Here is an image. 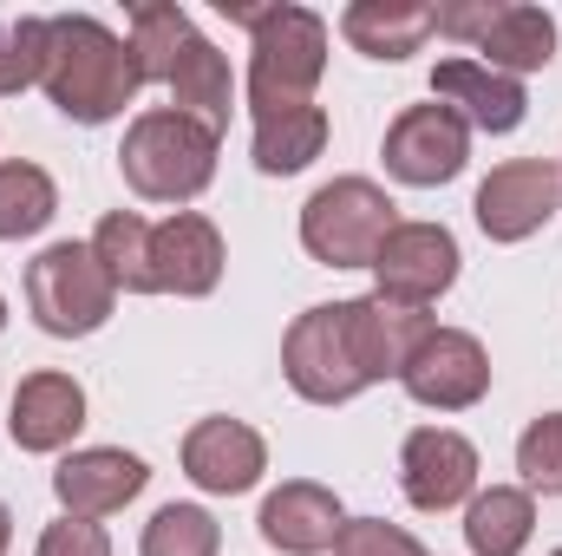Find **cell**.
<instances>
[{"label": "cell", "mask_w": 562, "mask_h": 556, "mask_svg": "<svg viewBox=\"0 0 562 556\" xmlns=\"http://www.w3.org/2000/svg\"><path fill=\"white\" fill-rule=\"evenodd\" d=\"M334 556H425V544L386 518H347L334 537Z\"/></svg>", "instance_id": "30"}, {"label": "cell", "mask_w": 562, "mask_h": 556, "mask_svg": "<svg viewBox=\"0 0 562 556\" xmlns=\"http://www.w3.org/2000/svg\"><path fill=\"white\" fill-rule=\"evenodd\" d=\"M216 551H223V524L203 504H164L144 524L138 544V556H216Z\"/></svg>", "instance_id": "27"}, {"label": "cell", "mask_w": 562, "mask_h": 556, "mask_svg": "<svg viewBox=\"0 0 562 556\" xmlns=\"http://www.w3.org/2000/svg\"><path fill=\"white\" fill-rule=\"evenodd\" d=\"M7 544H13V511L0 504V556H7Z\"/></svg>", "instance_id": "33"}, {"label": "cell", "mask_w": 562, "mask_h": 556, "mask_svg": "<svg viewBox=\"0 0 562 556\" xmlns=\"http://www.w3.org/2000/svg\"><path fill=\"white\" fill-rule=\"evenodd\" d=\"M340 314H347L353 367H360V380H367V387L400 380V374H406V360H413V347L438 327L425 308L386 301V294H353V301H340Z\"/></svg>", "instance_id": "13"}, {"label": "cell", "mask_w": 562, "mask_h": 556, "mask_svg": "<svg viewBox=\"0 0 562 556\" xmlns=\"http://www.w3.org/2000/svg\"><path fill=\"white\" fill-rule=\"evenodd\" d=\"M223 230L196 210H170L164 223H150V288L157 294H183L203 301L223 281Z\"/></svg>", "instance_id": "15"}, {"label": "cell", "mask_w": 562, "mask_h": 556, "mask_svg": "<svg viewBox=\"0 0 562 556\" xmlns=\"http://www.w3.org/2000/svg\"><path fill=\"white\" fill-rule=\"evenodd\" d=\"M340 33H347L353 53L400 66V59H413L431 40V7H413V0H353L340 13Z\"/></svg>", "instance_id": "19"}, {"label": "cell", "mask_w": 562, "mask_h": 556, "mask_svg": "<svg viewBox=\"0 0 562 556\" xmlns=\"http://www.w3.org/2000/svg\"><path fill=\"white\" fill-rule=\"evenodd\" d=\"M393 230H400V203L373 177H334L301 203V249L327 269H373Z\"/></svg>", "instance_id": "4"}, {"label": "cell", "mask_w": 562, "mask_h": 556, "mask_svg": "<svg viewBox=\"0 0 562 556\" xmlns=\"http://www.w3.org/2000/svg\"><path fill=\"white\" fill-rule=\"evenodd\" d=\"M256 524H262V544H269V551L321 556V551H334L347 511H340V498H334L327 485H314V478H288V485H276V491L262 498Z\"/></svg>", "instance_id": "17"}, {"label": "cell", "mask_w": 562, "mask_h": 556, "mask_svg": "<svg viewBox=\"0 0 562 556\" xmlns=\"http://www.w3.org/2000/svg\"><path fill=\"white\" fill-rule=\"evenodd\" d=\"M229 20L249 26V112H288V105H314V86L327 73V20L314 7H229Z\"/></svg>", "instance_id": "2"}, {"label": "cell", "mask_w": 562, "mask_h": 556, "mask_svg": "<svg viewBox=\"0 0 562 556\" xmlns=\"http://www.w3.org/2000/svg\"><path fill=\"white\" fill-rule=\"evenodd\" d=\"M477 53H484L491 73H510V79L543 73V66L557 59V13L524 7V0H504L497 20H491V33L477 40Z\"/></svg>", "instance_id": "20"}, {"label": "cell", "mask_w": 562, "mask_h": 556, "mask_svg": "<svg viewBox=\"0 0 562 556\" xmlns=\"http://www.w3.org/2000/svg\"><path fill=\"white\" fill-rule=\"evenodd\" d=\"M400 387L419 407H431V413H464V407H477L491 393V354L464 327H431L419 347H413Z\"/></svg>", "instance_id": "8"}, {"label": "cell", "mask_w": 562, "mask_h": 556, "mask_svg": "<svg viewBox=\"0 0 562 556\" xmlns=\"http://www.w3.org/2000/svg\"><path fill=\"white\" fill-rule=\"evenodd\" d=\"M249 151H256V170H262V177H294V170H307V164L327 151V112H321V105L262 112Z\"/></svg>", "instance_id": "23"}, {"label": "cell", "mask_w": 562, "mask_h": 556, "mask_svg": "<svg viewBox=\"0 0 562 556\" xmlns=\"http://www.w3.org/2000/svg\"><path fill=\"white\" fill-rule=\"evenodd\" d=\"M262 471H269V445H262L256 425L216 413V419H196V425L183 432V478H190L196 491H210V498H243V491L262 485Z\"/></svg>", "instance_id": "12"}, {"label": "cell", "mask_w": 562, "mask_h": 556, "mask_svg": "<svg viewBox=\"0 0 562 556\" xmlns=\"http://www.w3.org/2000/svg\"><path fill=\"white\" fill-rule=\"evenodd\" d=\"M517 471H524V491L537 498H562V413H543L524 425L517 438Z\"/></svg>", "instance_id": "29"}, {"label": "cell", "mask_w": 562, "mask_h": 556, "mask_svg": "<svg viewBox=\"0 0 562 556\" xmlns=\"http://www.w3.org/2000/svg\"><path fill=\"white\" fill-rule=\"evenodd\" d=\"M53 216H59L53 177H46L40 164H26V157H7V164H0V243H26V236H40Z\"/></svg>", "instance_id": "25"}, {"label": "cell", "mask_w": 562, "mask_h": 556, "mask_svg": "<svg viewBox=\"0 0 562 556\" xmlns=\"http://www.w3.org/2000/svg\"><path fill=\"white\" fill-rule=\"evenodd\" d=\"M550 556H562V551H550Z\"/></svg>", "instance_id": "35"}, {"label": "cell", "mask_w": 562, "mask_h": 556, "mask_svg": "<svg viewBox=\"0 0 562 556\" xmlns=\"http://www.w3.org/2000/svg\"><path fill=\"white\" fill-rule=\"evenodd\" d=\"M170 99H177V112H190V119H203L210 132H229V112H236V79H229V59L196 33L183 53H177V66H170Z\"/></svg>", "instance_id": "21"}, {"label": "cell", "mask_w": 562, "mask_h": 556, "mask_svg": "<svg viewBox=\"0 0 562 556\" xmlns=\"http://www.w3.org/2000/svg\"><path fill=\"white\" fill-rule=\"evenodd\" d=\"M537 537V498L524 485H491L464 504V544L471 556H524Z\"/></svg>", "instance_id": "22"}, {"label": "cell", "mask_w": 562, "mask_h": 556, "mask_svg": "<svg viewBox=\"0 0 562 556\" xmlns=\"http://www.w3.org/2000/svg\"><path fill=\"white\" fill-rule=\"evenodd\" d=\"M196 40V20L177 7V0H144L132 7V59H138V79L144 86H164L177 53Z\"/></svg>", "instance_id": "24"}, {"label": "cell", "mask_w": 562, "mask_h": 556, "mask_svg": "<svg viewBox=\"0 0 562 556\" xmlns=\"http://www.w3.org/2000/svg\"><path fill=\"white\" fill-rule=\"evenodd\" d=\"M79 425H86V387L72 380V374H53V367H40V374H26L20 387H13V413H7V432H13V445L20 452H66L72 438H79Z\"/></svg>", "instance_id": "18"}, {"label": "cell", "mask_w": 562, "mask_h": 556, "mask_svg": "<svg viewBox=\"0 0 562 556\" xmlns=\"http://www.w3.org/2000/svg\"><path fill=\"white\" fill-rule=\"evenodd\" d=\"M281 374L307 407H347L353 393H367L360 367H353V341H347V314L340 301H321L307 314H294V327L281 334Z\"/></svg>", "instance_id": "6"}, {"label": "cell", "mask_w": 562, "mask_h": 556, "mask_svg": "<svg viewBox=\"0 0 562 556\" xmlns=\"http://www.w3.org/2000/svg\"><path fill=\"white\" fill-rule=\"evenodd\" d=\"M33 556H112V537L92 518H59V524L40 531V551Z\"/></svg>", "instance_id": "32"}, {"label": "cell", "mask_w": 562, "mask_h": 556, "mask_svg": "<svg viewBox=\"0 0 562 556\" xmlns=\"http://www.w3.org/2000/svg\"><path fill=\"white\" fill-rule=\"evenodd\" d=\"M40 92L72 125H112L144 92L132 40H119L92 13H53L46 20V73H40Z\"/></svg>", "instance_id": "1"}, {"label": "cell", "mask_w": 562, "mask_h": 556, "mask_svg": "<svg viewBox=\"0 0 562 556\" xmlns=\"http://www.w3.org/2000/svg\"><path fill=\"white\" fill-rule=\"evenodd\" d=\"M431 99H438V105H451L471 132H491V138L517 132V125H524V112H530L524 79L491 73L484 59H438V66H431Z\"/></svg>", "instance_id": "16"}, {"label": "cell", "mask_w": 562, "mask_h": 556, "mask_svg": "<svg viewBox=\"0 0 562 556\" xmlns=\"http://www.w3.org/2000/svg\"><path fill=\"white\" fill-rule=\"evenodd\" d=\"M458 236L445 223H400L380 256H373V294L406 301V308H431L451 281H458Z\"/></svg>", "instance_id": "11"}, {"label": "cell", "mask_w": 562, "mask_h": 556, "mask_svg": "<svg viewBox=\"0 0 562 556\" xmlns=\"http://www.w3.org/2000/svg\"><path fill=\"white\" fill-rule=\"evenodd\" d=\"M471 164V125L451 105H406L386 125V170L413 190H438Z\"/></svg>", "instance_id": "9"}, {"label": "cell", "mask_w": 562, "mask_h": 556, "mask_svg": "<svg viewBox=\"0 0 562 556\" xmlns=\"http://www.w3.org/2000/svg\"><path fill=\"white\" fill-rule=\"evenodd\" d=\"M216 151H223V132H210L177 105H150L125 132L119 170L144 203H196L216 184Z\"/></svg>", "instance_id": "3"}, {"label": "cell", "mask_w": 562, "mask_h": 556, "mask_svg": "<svg viewBox=\"0 0 562 556\" xmlns=\"http://www.w3.org/2000/svg\"><path fill=\"white\" fill-rule=\"evenodd\" d=\"M557 210H562V164H550V157L497 164L477 184V203H471V216L491 243H530L537 230L557 223Z\"/></svg>", "instance_id": "7"}, {"label": "cell", "mask_w": 562, "mask_h": 556, "mask_svg": "<svg viewBox=\"0 0 562 556\" xmlns=\"http://www.w3.org/2000/svg\"><path fill=\"white\" fill-rule=\"evenodd\" d=\"M40 73H46V20L33 13L0 20V99L40 86Z\"/></svg>", "instance_id": "28"}, {"label": "cell", "mask_w": 562, "mask_h": 556, "mask_svg": "<svg viewBox=\"0 0 562 556\" xmlns=\"http://www.w3.org/2000/svg\"><path fill=\"white\" fill-rule=\"evenodd\" d=\"M497 7H504V0H445V7H431V33H445V40H458V46H477V40L491 33Z\"/></svg>", "instance_id": "31"}, {"label": "cell", "mask_w": 562, "mask_h": 556, "mask_svg": "<svg viewBox=\"0 0 562 556\" xmlns=\"http://www.w3.org/2000/svg\"><path fill=\"white\" fill-rule=\"evenodd\" d=\"M0 327H7V301H0Z\"/></svg>", "instance_id": "34"}, {"label": "cell", "mask_w": 562, "mask_h": 556, "mask_svg": "<svg viewBox=\"0 0 562 556\" xmlns=\"http://www.w3.org/2000/svg\"><path fill=\"white\" fill-rule=\"evenodd\" d=\"M144 485H150V465H144L138 452H125V445H86V452H66L59 471H53V498H59V511H66V518H92V524L112 518V511H125Z\"/></svg>", "instance_id": "14"}, {"label": "cell", "mask_w": 562, "mask_h": 556, "mask_svg": "<svg viewBox=\"0 0 562 556\" xmlns=\"http://www.w3.org/2000/svg\"><path fill=\"white\" fill-rule=\"evenodd\" d=\"M26 308L53 341H86L112 321L119 288L92 256V243H53L26 263Z\"/></svg>", "instance_id": "5"}, {"label": "cell", "mask_w": 562, "mask_h": 556, "mask_svg": "<svg viewBox=\"0 0 562 556\" xmlns=\"http://www.w3.org/2000/svg\"><path fill=\"white\" fill-rule=\"evenodd\" d=\"M92 256L105 263V276L119 294H157L150 288V223H144L138 210H112V216H99V230H92Z\"/></svg>", "instance_id": "26"}, {"label": "cell", "mask_w": 562, "mask_h": 556, "mask_svg": "<svg viewBox=\"0 0 562 556\" xmlns=\"http://www.w3.org/2000/svg\"><path fill=\"white\" fill-rule=\"evenodd\" d=\"M400 491L406 504L438 518V511H458L477 498V445L451 425H419L406 432V452H400Z\"/></svg>", "instance_id": "10"}]
</instances>
